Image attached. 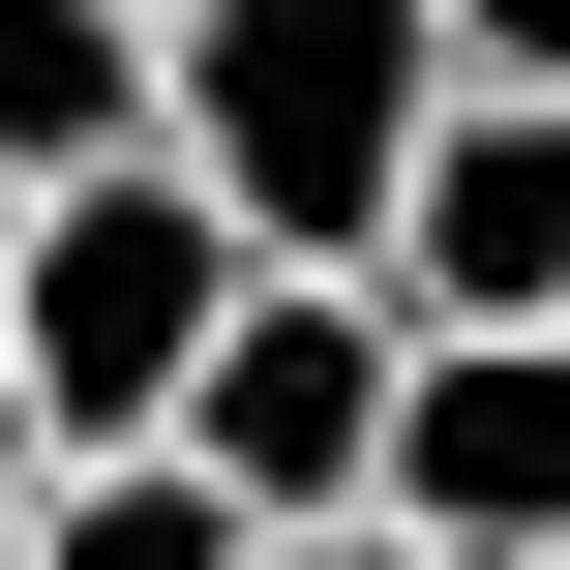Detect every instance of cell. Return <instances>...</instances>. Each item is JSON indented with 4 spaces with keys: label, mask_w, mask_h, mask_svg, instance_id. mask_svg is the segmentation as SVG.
Wrapping results in <instances>:
<instances>
[{
    "label": "cell",
    "mask_w": 570,
    "mask_h": 570,
    "mask_svg": "<svg viewBox=\"0 0 570 570\" xmlns=\"http://www.w3.org/2000/svg\"><path fill=\"white\" fill-rule=\"evenodd\" d=\"M30 511H60V421H30V361H0V541H30Z\"/></svg>",
    "instance_id": "obj_9"
},
{
    "label": "cell",
    "mask_w": 570,
    "mask_h": 570,
    "mask_svg": "<svg viewBox=\"0 0 570 570\" xmlns=\"http://www.w3.org/2000/svg\"><path fill=\"white\" fill-rule=\"evenodd\" d=\"M150 30H180V0H150Z\"/></svg>",
    "instance_id": "obj_12"
},
{
    "label": "cell",
    "mask_w": 570,
    "mask_h": 570,
    "mask_svg": "<svg viewBox=\"0 0 570 570\" xmlns=\"http://www.w3.org/2000/svg\"><path fill=\"white\" fill-rule=\"evenodd\" d=\"M451 90H481L451 0H180V30H150V150H180L271 271H391Z\"/></svg>",
    "instance_id": "obj_1"
},
{
    "label": "cell",
    "mask_w": 570,
    "mask_h": 570,
    "mask_svg": "<svg viewBox=\"0 0 570 570\" xmlns=\"http://www.w3.org/2000/svg\"><path fill=\"white\" fill-rule=\"evenodd\" d=\"M391 541H451V570H570V331H421Z\"/></svg>",
    "instance_id": "obj_4"
},
{
    "label": "cell",
    "mask_w": 570,
    "mask_h": 570,
    "mask_svg": "<svg viewBox=\"0 0 570 570\" xmlns=\"http://www.w3.org/2000/svg\"><path fill=\"white\" fill-rule=\"evenodd\" d=\"M391 301L421 331H570V90H451L421 210H391Z\"/></svg>",
    "instance_id": "obj_5"
},
{
    "label": "cell",
    "mask_w": 570,
    "mask_h": 570,
    "mask_svg": "<svg viewBox=\"0 0 570 570\" xmlns=\"http://www.w3.org/2000/svg\"><path fill=\"white\" fill-rule=\"evenodd\" d=\"M30 570H271V511H240L210 451H90V481L30 511Z\"/></svg>",
    "instance_id": "obj_7"
},
{
    "label": "cell",
    "mask_w": 570,
    "mask_h": 570,
    "mask_svg": "<svg viewBox=\"0 0 570 570\" xmlns=\"http://www.w3.org/2000/svg\"><path fill=\"white\" fill-rule=\"evenodd\" d=\"M0 570H30V541H0Z\"/></svg>",
    "instance_id": "obj_13"
},
{
    "label": "cell",
    "mask_w": 570,
    "mask_h": 570,
    "mask_svg": "<svg viewBox=\"0 0 570 570\" xmlns=\"http://www.w3.org/2000/svg\"><path fill=\"white\" fill-rule=\"evenodd\" d=\"M451 60L481 90H570V0H451Z\"/></svg>",
    "instance_id": "obj_8"
},
{
    "label": "cell",
    "mask_w": 570,
    "mask_h": 570,
    "mask_svg": "<svg viewBox=\"0 0 570 570\" xmlns=\"http://www.w3.org/2000/svg\"><path fill=\"white\" fill-rule=\"evenodd\" d=\"M271 570H451V541H271Z\"/></svg>",
    "instance_id": "obj_10"
},
{
    "label": "cell",
    "mask_w": 570,
    "mask_h": 570,
    "mask_svg": "<svg viewBox=\"0 0 570 570\" xmlns=\"http://www.w3.org/2000/svg\"><path fill=\"white\" fill-rule=\"evenodd\" d=\"M391 421H421V301H391V271H271L180 451H210L271 541H391Z\"/></svg>",
    "instance_id": "obj_3"
},
{
    "label": "cell",
    "mask_w": 570,
    "mask_h": 570,
    "mask_svg": "<svg viewBox=\"0 0 570 570\" xmlns=\"http://www.w3.org/2000/svg\"><path fill=\"white\" fill-rule=\"evenodd\" d=\"M0 180H150V0H0Z\"/></svg>",
    "instance_id": "obj_6"
},
{
    "label": "cell",
    "mask_w": 570,
    "mask_h": 570,
    "mask_svg": "<svg viewBox=\"0 0 570 570\" xmlns=\"http://www.w3.org/2000/svg\"><path fill=\"white\" fill-rule=\"evenodd\" d=\"M0 271H30V180H0Z\"/></svg>",
    "instance_id": "obj_11"
},
{
    "label": "cell",
    "mask_w": 570,
    "mask_h": 570,
    "mask_svg": "<svg viewBox=\"0 0 570 570\" xmlns=\"http://www.w3.org/2000/svg\"><path fill=\"white\" fill-rule=\"evenodd\" d=\"M240 301H271V240L150 150V180H60L30 210V271H0V361H30V421H60V481L90 451H180L210 421V361H240Z\"/></svg>",
    "instance_id": "obj_2"
}]
</instances>
